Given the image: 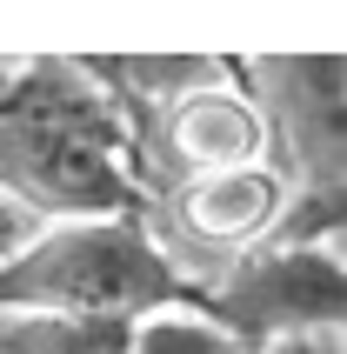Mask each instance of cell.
Segmentation results:
<instances>
[{"label":"cell","instance_id":"obj_1","mask_svg":"<svg viewBox=\"0 0 347 354\" xmlns=\"http://www.w3.org/2000/svg\"><path fill=\"white\" fill-rule=\"evenodd\" d=\"M0 194L34 227L147 214V160L127 107L80 60H20L0 87Z\"/></svg>","mask_w":347,"mask_h":354},{"label":"cell","instance_id":"obj_2","mask_svg":"<svg viewBox=\"0 0 347 354\" xmlns=\"http://www.w3.org/2000/svg\"><path fill=\"white\" fill-rule=\"evenodd\" d=\"M167 301H187V288L147 234V214L34 227L20 254L0 261V315L140 321Z\"/></svg>","mask_w":347,"mask_h":354},{"label":"cell","instance_id":"obj_3","mask_svg":"<svg viewBox=\"0 0 347 354\" xmlns=\"http://www.w3.org/2000/svg\"><path fill=\"white\" fill-rule=\"evenodd\" d=\"M341 241H268L187 301L254 354L308 335H341Z\"/></svg>","mask_w":347,"mask_h":354},{"label":"cell","instance_id":"obj_4","mask_svg":"<svg viewBox=\"0 0 347 354\" xmlns=\"http://www.w3.org/2000/svg\"><path fill=\"white\" fill-rule=\"evenodd\" d=\"M288 174L261 160V167H234V174H200L174 180L147 201V234L160 241L167 268L180 274L187 295H200L214 274H227L241 254L268 248L288 221Z\"/></svg>","mask_w":347,"mask_h":354},{"label":"cell","instance_id":"obj_5","mask_svg":"<svg viewBox=\"0 0 347 354\" xmlns=\"http://www.w3.org/2000/svg\"><path fill=\"white\" fill-rule=\"evenodd\" d=\"M134 134H140V160H147V187H154V174L200 180V174H234V167L274 160L268 120H261L247 87L227 80V67L187 87L180 100H167L160 114H140Z\"/></svg>","mask_w":347,"mask_h":354},{"label":"cell","instance_id":"obj_6","mask_svg":"<svg viewBox=\"0 0 347 354\" xmlns=\"http://www.w3.org/2000/svg\"><path fill=\"white\" fill-rule=\"evenodd\" d=\"M134 321L87 315H0V354H127Z\"/></svg>","mask_w":347,"mask_h":354},{"label":"cell","instance_id":"obj_7","mask_svg":"<svg viewBox=\"0 0 347 354\" xmlns=\"http://www.w3.org/2000/svg\"><path fill=\"white\" fill-rule=\"evenodd\" d=\"M127 354H247V348L221 321H207L194 301H167L127 328Z\"/></svg>","mask_w":347,"mask_h":354},{"label":"cell","instance_id":"obj_8","mask_svg":"<svg viewBox=\"0 0 347 354\" xmlns=\"http://www.w3.org/2000/svg\"><path fill=\"white\" fill-rule=\"evenodd\" d=\"M27 241H34V221H27V214L14 207V201L0 194V261H7V254H20Z\"/></svg>","mask_w":347,"mask_h":354},{"label":"cell","instance_id":"obj_9","mask_svg":"<svg viewBox=\"0 0 347 354\" xmlns=\"http://www.w3.org/2000/svg\"><path fill=\"white\" fill-rule=\"evenodd\" d=\"M254 354H341V335H308V341H281V348H254Z\"/></svg>","mask_w":347,"mask_h":354}]
</instances>
